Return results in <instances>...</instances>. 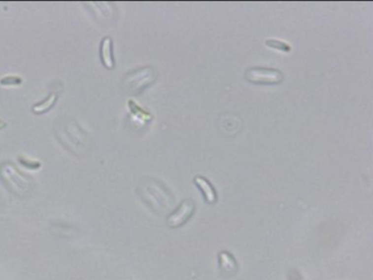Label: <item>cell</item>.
Instances as JSON below:
<instances>
[{
    "label": "cell",
    "mask_w": 373,
    "mask_h": 280,
    "mask_svg": "<svg viewBox=\"0 0 373 280\" xmlns=\"http://www.w3.org/2000/svg\"><path fill=\"white\" fill-rule=\"evenodd\" d=\"M158 70L153 66L134 69L123 78L122 88L128 96L138 97L158 79Z\"/></svg>",
    "instance_id": "obj_3"
},
{
    "label": "cell",
    "mask_w": 373,
    "mask_h": 280,
    "mask_svg": "<svg viewBox=\"0 0 373 280\" xmlns=\"http://www.w3.org/2000/svg\"><path fill=\"white\" fill-rule=\"evenodd\" d=\"M19 162L21 163L23 167H26L28 169H31V170H37V169L41 168V163H39V162L32 161V160H29L27 158H23V157L19 158Z\"/></svg>",
    "instance_id": "obj_14"
},
{
    "label": "cell",
    "mask_w": 373,
    "mask_h": 280,
    "mask_svg": "<svg viewBox=\"0 0 373 280\" xmlns=\"http://www.w3.org/2000/svg\"><path fill=\"white\" fill-rule=\"evenodd\" d=\"M21 83H22V78L18 76H7V77H3L2 79H0V84H1V86L16 87V86H20Z\"/></svg>",
    "instance_id": "obj_13"
},
{
    "label": "cell",
    "mask_w": 373,
    "mask_h": 280,
    "mask_svg": "<svg viewBox=\"0 0 373 280\" xmlns=\"http://www.w3.org/2000/svg\"><path fill=\"white\" fill-rule=\"evenodd\" d=\"M193 182L195 184V186L200 189L203 199L208 204H215L218 201L217 192L215 187L212 186V184L208 181L206 177L202 176V175H196L193 178Z\"/></svg>",
    "instance_id": "obj_7"
},
{
    "label": "cell",
    "mask_w": 373,
    "mask_h": 280,
    "mask_svg": "<svg viewBox=\"0 0 373 280\" xmlns=\"http://www.w3.org/2000/svg\"><path fill=\"white\" fill-rule=\"evenodd\" d=\"M100 59L104 67L112 70L115 67V58H114L113 39L109 36L103 37L100 43Z\"/></svg>",
    "instance_id": "obj_8"
},
{
    "label": "cell",
    "mask_w": 373,
    "mask_h": 280,
    "mask_svg": "<svg viewBox=\"0 0 373 280\" xmlns=\"http://www.w3.org/2000/svg\"><path fill=\"white\" fill-rule=\"evenodd\" d=\"M61 90H57V89L52 90V91L47 94V97L45 99H43L42 101H39L38 103H35L33 105L32 112L35 115H43V114L48 113L55 106V105H56L59 99V92H61Z\"/></svg>",
    "instance_id": "obj_9"
},
{
    "label": "cell",
    "mask_w": 373,
    "mask_h": 280,
    "mask_svg": "<svg viewBox=\"0 0 373 280\" xmlns=\"http://www.w3.org/2000/svg\"><path fill=\"white\" fill-rule=\"evenodd\" d=\"M195 203L192 199H185L175 209V211H173L168 217V226L173 229L182 227L183 224H185L192 218L194 212H195Z\"/></svg>",
    "instance_id": "obj_6"
},
{
    "label": "cell",
    "mask_w": 373,
    "mask_h": 280,
    "mask_svg": "<svg viewBox=\"0 0 373 280\" xmlns=\"http://www.w3.org/2000/svg\"><path fill=\"white\" fill-rule=\"evenodd\" d=\"M244 78L247 82L257 86H276L283 81L285 76L280 70L268 67H252L246 69Z\"/></svg>",
    "instance_id": "obj_5"
},
{
    "label": "cell",
    "mask_w": 373,
    "mask_h": 280,
    "mask_svg": "<svg viewBox=\"0 0 373 280\" xmlns=\"http://www.w3.org/2000/svg\"><path fill=\"white\" fill-rule=\"evenodd\" d=\"M138 192L145 203L153 209V211H168L175 204L170 189L157 178H143L139 185Z\"/></svg>",
    "instance_id": "obj_2"
},
{
    "label": "cell",
    "mask_w": 373,
    "mask_h": 280,
    "mask_svg": "<svg viewBox=\"0 0 373 280\" xmlns=\"http://www.w3.org/2000/svg\"><path fill=\"white\" fill-rule=\"evenodd\" d=\"M6 127V123H4L3 121H0V129H2Z\"/></svg>",
    "instance_id": "obj_15"
},
{
    "label": "cell",
    "mask_w": 373,
    "mask_h": 280,
    "mask_svg": "<svg viewBox=\"0 0 373 280\" xmlns=\"http://www.w3.org/2000/svg\"><path fill=\"white\" fill-rule=\"evenodd\" d=\"M0 181L10 192L20 195L30 191L33 184L32 177L23 173L12 162H3L0 164Z\"/></svg>",
    "instance_id": "obj_4"
},
{
    "label": "cell",
    "mask_w": 373,
    "mask_h": 280,
    "mask_svg": "<svg viewBox=\"0 0 373 280\" xmlns=\"http://www.w3.org/2000/svg\"><path fill=\"white\" fill-rule=\"evenodd\" d=\"M219 263H220V267L223 272L233 274L237 271L236 259L231 256L230 253L221 252L219 254Z\"/></svg>",
    "instance_id": "obj_10"
},
{
    "label": "cell",
    "mask_w": 373,
    "mask_h": 280,
    "mask_svg": "<svg viewBox=\"0 0 373 280\" xmlns=\"http://www.w3.org/2000/svg\"><path fill=\"white\" fill-rule=\"evenodd\" d=\"M54 131L59 143L76 156H84L91 149L90 135L70 116L59 117L55 122Z\"/></svg>",
    "instance_id": "obj_1"
},
{
    "label": "cell",
    "mask_w": 373,
    "mask_h": 280,
    "mask_svg": "<svg viewBox=\"0 0 373 280\" xmlns=\"http://www.w3.org/2000/svg\"><path fill=\"white\" fill-rule=\"evenodd\" d=\"M128 107H129V109H131L132 114L135 115V116H137V117H140L142 122H146L147 123L149 121H151V119L153 118L152 115L150 113L145 111V109H143V108H141L132 99L128 101Z\"/></svg>",
    "instance_id": "obj_11"
},
{
    "label": "cell",
    "mask_w": 373,
    "mask_h": 280,
    "mask_svg": "<svg viewBox=\"0 0 373 280\" xmlns=\"http://www.w3.org/2000/svg\"><path fill=\"white\" fill-rule=\"evenodd\" d=\"M265 45L268 47H271L273 49H277V51H280L283 53H290L291 52V45L289 43L279 41V39H275V38H270L266 39Z\"/></svg>",
    "instance_id": "obj_12"
}]
</instances>
